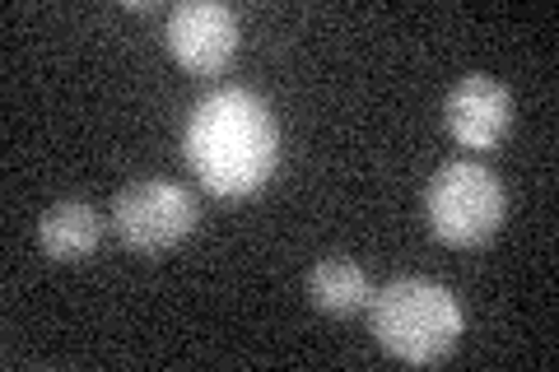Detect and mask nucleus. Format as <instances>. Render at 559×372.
<instances>
[{
  "label": "nucleus",
  "mask_w": 559,
  "mask_h": 372,
  "mask_svg": "<svg viewBox=\"0 0 559 372\" xmlns=\"http://www.w3.org/2000/svg\"><path fill=\"white\" fill-rule=\"evenodd\" d=\"M187 164L215 196H252L280 164V131L252 88H219L187 121Z\"/></svg>",
  "instance_id": "nucleus-1"
},
{
  "label": "nucleus",
  "mask_w": 559,
  "mask_h": 372,
  "mask_svg": "<svg viewBox=\"0 0 559 372\" xmlns=\"http://www.w3.org/2000/svg\"><path fill=\"white\" fill-rule=\"evenodd\" d=\"M369 322L378 345L401 363H439L462 335V303L433 279H392L369 298Z\"/></svg>",
  "instance_id": "nucleus-2"
},
{
  "label": "nucleus",
  "mask_w": 559,
  "mask_h": 372,
  "mask_svg": "<svg viewBox=\"0 0 559 372\" xmlns=\"http://www.w3.org/2000/svg\"><path fill=\"white\" fill-rule=\"evenodd\" d=\"M425 209H429V228L439 233L448 247H476L485 238H495V228L503 224V182L485 164H443L433 172V182L425 191Z\"/></svg>",
  "instance_id": "nucleus-3"
},
{
  "label": "nucleus",
  "mask_w": 559,
  "mask_h": 372,
  "mask_svg": "<svg viewBox=\"0 0 559 372\" xmlns=\"http://www.w3.org/2000/svg\"><path fill=\"white\" fill-rule=\"evenodd\" d=\"M112 224L131 252H168L197 224V201L178 182H168V177H145V182H131L117 191Z\"/></svg>",
  "instance_id": "nucleus-4"
},
{
  "label": "nucleus",
  "mask_w": 559,
  "mask_h": 372,
  "mask_svg": "<svg viewBox=\"0 0 559 372\" xmlns=\"http://www.w3.org/2000/svg\"><path fill=\"white\" fill-rule=\"evenodd\" d=\"M168 51L191 75H215L238 47V14L215 0H182L168 10Z\"/></svg>",
  "instance_id": "nucleus-5"
},
{
  "label": "nucleus",
  "mask_w": 559,
  "mask_h": 372,
  "mask_svg": "<svg viewBox=\"0 0 559 372\" xmlns=\"http://www.w3.org/2000/svg\"><path fill=\"white\" fill-rule=\"evenodd\" d=\"M443 121L457 145L495 149L513 127V94L489 75H466L452 84V94L443 103Z\"/></svg>",
  "instance_id": "nucleus-6"
},
{
  "label": "nucleus",
  "mask_w": 559,
  "mask_h": 372,
  "mask_svg": "<svg viewBox=\"0 0 559 372\" xmlns=\"http://www.w3.org/2000/svg\"><path fill=\"white\" fill-rule=\"evenodd\" d=\"M98 238H103V215L84 201H61V205L43 209V219H38V242L51 261L90 256L98 247Z\"/></svg>",
  "instance_id": "nucleus-7"
},
{
  "label": "nucleus",
  "mask_w": 559,
  "mask_h": 372,
  "mask_svg": "<svg viewBox=\"0 0 559 372\" xmlns=\"http://www.w3.org/2000/svg\"><path fill=\"white\" fill-rule=\"evenodd\" d=\"M308 298L318 303L322 312L331 316H355L359 308H369V275L359 271L355 261H345V256H331V261H318L312 265V275H308Z\"/></svg>",
  "instance_id": "nucleus-8"
}]
</instances>
